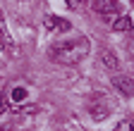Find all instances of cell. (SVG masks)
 I'll return each mask as SVG.
<instances>
[{
	"mask_svg": "<svg viewBox=\"0 0 134 131\" xmlns=\"http://www.w3.org/2000/svg\"><path fill=\"white\" fill-rule=\"evenodd\" d=\"M93 10H96L103 19H117L120 3H117V0H93Z\"/></svg>",
	"mask_w": 134,
	"mask_h": 131,
	"instance_id": "obj_2",
	"label": "cell"
},
{
	"mask_svg": "<svg viewBox=\"0 0 134 131\" xmlns=\"http://www.w3.org/2000/svg\"><path fill=\"white\" fill-rule=\"evenodd\" d=\"M65 3L70 5L72 10H77V7H81V3H84V0H65Z\"/></svg>",
	"mask_w": 134,
	"mask_h": 131,
	"instance_id": "obj_9",
	"label": "cell"
},
{
	"mask_svg": "<svg viewBox=\"0 0 134 131\" xmlns=\"http://www.w3.org/2000/svg\"><path fill=\"white\" fill-rule=\"evenodd\" d=\"M127 124H129V129H132V131H134V122H127Z\"/></svg>",
	"mask_w": 134,
	"mask_h": 131,
	"instance_id": "obj_12",
	"label": "cell"
},
{
	"mask_svg": "<svg viewBox=\"0 0 134 131\" xmlns=\"http://www.w3.org/2000/svg\"><path fill=\"white\" fill-rule=\"evenodd\" d=\"M100 62H103V67L110 69V72L120 69V60H117V55L113 50H103V53H100Z\"/></svg>",
	"mask_w": 134,
	"mask_h": 131,
	"instance_id": "obj_4",
	"label": "cell"
},
{
	"mask_svg": "<svg viewBox=\"0 0 134 131\" xmlns=\"http://www.w3.org/2000/svg\"><path fill=\"white\" fill-rule=\"evenodd\" d=\"M89 55V38L86 36H74L70 41H60L50 48V57L60 64H77Z\"/></svg>",
	"mask_w": 134,
	"mask_h": 131,
	"instance_id": "obj_1",
	"label": "cell"
},
{
	"mask_svg": "<svg viewBox=\"0 0 134 131\" xmlns=\"http://www.w3.org/2000/svg\"><path fill=\"white\" fill-rule=\"evenodd\" d=\"M113 29H115V31H129V29H132V19H129V17H117V19L113 22Z\"/></svg>",
	"mask_w": 134,
	"mask_h": 131,
	"instance_id": "obj_7",
	"label": "cell"
},
{
	"mask_svg": "<svg viewBox=\"0 0 134 131\" xmlns=\"http://www.w3.org/2000/svg\"><path fill=\"white\" fill-rule=\"evenodd\" d=\"M46 26L53 29V31H62V34L72 29V24L67 22V19H62V17H48V19H46Z\"/></svg>",
	"mask_w": 134,
	"mask_h": 131,
	"instance_id": "obj_5",
	"label": "cell"
},
{
	"mask_svg": "<svg viewBox=\"0 0 134 131\" xmlns=\"http://www.w3.org/2000/svg\"><path fill=\"white\" fill-rule=\"evenodd\" d=\"M12 98H14V100H24V98H26V91L24 88H14L12 91Z\"/></svg>",
	"mask_w": 134,
	"mask_h": 131,
	"instance_id": "obj_8",
	"label": "cell"
},
{
	"mask_svg": "<svg viewBox=\"0 0 134 131\" xmlns=\"http://www.w3.org/2000/svg\"><path fill=\"white\" fill-rule=\"evenodd\" d=\"M113 86L120 91L122 95H134V81L129 79V76H113Z\"/></svg>",
	"mask_w": 134,
	"mask_h": 131,
	"instance_id": "obj_3",
	"label": "cell"
},
{
	"mask_svg": "<svg viewBox=\"0 0 134 131\" xmlns=\"http://www.w3.org/2000/svg\"><path fill=\"white\" fill-rule=\"evenodd\" d=\"M127 48H129V53L134 55V41H129V43H127Z\"/></svg>",
	"mask_w": 134,
	"mask_h": 131,
	"instance_id": "obj_11",
	"label": "cell"
},
{
	"mask_svg": "<svg viewBox=\"0 0 134 131\" xmlns=\"http://www.w3.org/2000/svg\"><path fill=\"white\" fill-rule=\"evenodd\" d=\"M0 43H3V31H0Z\"/></svg>",
	"mask_w": 134,
	"mask_h": 131,
	"instance_id": "obj_13",
	"label": "cell"
},
{
	"mask_svg": "<svg viewBox=\"0 0 134 131\" xmlns=\"http://www.w3.org/2000/svg\"><path fill=\"white\" fill-rule=\"evenodd\" d=\"M89 112H91V117H93V119H98V122L108 117V107H105L103 103H93V105L89 107Z\"/></svg>",
	"mask_w": 134,
	"mask_h": 131,
	"instance_id": "obj_6",
	"label": "cell"
},
{
	"mask_svg": "<svg viewBox=\"0 0 134 131\" xmlns=\"http://www.w3.org/2000/svg\"><path fill=\"white\" fill-rule=\"evenodd\" d=\"M5 105H7V103H5V95H3V93H0V114H3V112H5V110H7V107H5Z\"/></svg>",
	"mask_w": 134,
	"mask_h": 131,
	"instance_id": "obj_10",
	"label": "cell"
}]
</instances>
